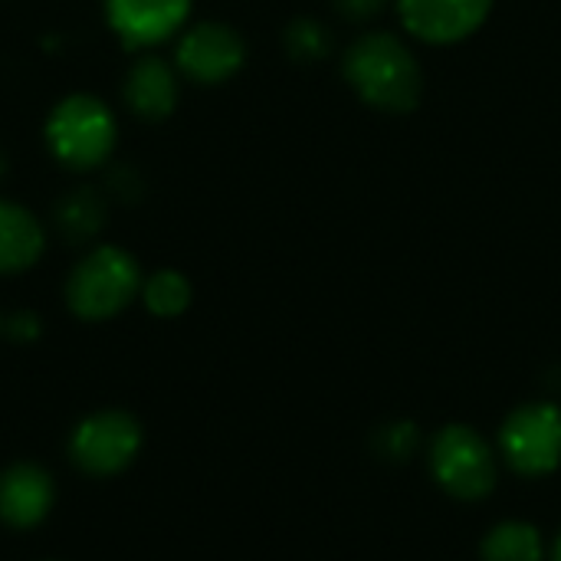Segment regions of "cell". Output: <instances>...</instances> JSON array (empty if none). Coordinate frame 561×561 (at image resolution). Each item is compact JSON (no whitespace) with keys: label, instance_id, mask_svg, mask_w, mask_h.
Segmentation results:
<instances>
[{"label":"cell","instance_id":"ac0fdd59","mask_svg":"<svg viewBox=\"0 0 561 561\" xmlns=\"http://www.w3.org/2000/svg\"><path fill=\"white\" fill-rule=\"evenodd\" d=\"M102 191L118 204H138L145 194V178L135 164H115V168H108Z\"/></svg>","mask_w":561,"mask_h":561},{"label":"cell","instance_id":"52a82bcc","mask_svg":"<svg viewBox=\"0 0 561 561\" xmlns=\"http://www.w3.org/2000/svg\"><path fill=\"white\" fill-rule=\"evenodd\" d=\"M174 66L194 85H224L247 66V39L237 26L220 20L194 23L178 39Z\"/></svg>","mask_w":561,"mask_h":561},{"label":"cell","instance_id":"ba28073f","mask_svg":"<svg viewBox=\"0 0 561 561\" xmlns=\"http://www.w3.org/2000/svg\"><path fill=\"white\" fill-rule=\"evenodd\" d=\"M191 7L194 0H102L105 23L128 53H148L178 36Z\"/></svg>","mask_w":561,"mask_h":561},{"label":"cell","instance_id":"30bf717a","mask_svg":"<svg viewBox=\"0 0 561 561\" xmlns=\"http://www.w3.org/2000/svg\"><path fill=\"white\" fill-rule=\"evenodd\" d=\"M122 99L141 122H164L174 115L181 99V72L158 53H138L122 82Z\"/></svg>","mask_w":561,"mask_h":561},{"label":"cell","instance_id":"3957f363","mask_svg":"<svg viewBox=\"0 0 561 561\" xmlns=\"http://www.w3.org/2000/svg\"><path fill=\"white\" fill-rule=\"evenodd\" d=\"M138 260L115 243L92 247L66 276V306L82 322H108L141 296Z\"/></svg>","mask_w":561,"mask_h":561},{"label":"cell","instance_id":"5b68a950","mask_svg":"<svg viewBox=\"0 0 561 561\" xmlns=\"http://www.w3.org/2000/svg\"><path fill=\"white\" fill-rule=\"evenodd\" d=\"M503 460L523 477H549L561 467V408L552 401L519 404L500 427Z\"/></svg>","mask_w":561,"mask_h":561},{"label":"cell","instance_id":"277c9868","mask_svg":"<svg viewBox=\"0 0 561 561\" xmlns=\"http://www.w3.org/2000/svg\"><path fill=\"white\" fill-rule=\"evenodd\" d=\"M431 473L444 486V493L477 503L496 490L500 467L493 447L480 431L467 424H447L431 444Z\"/></svg>","mask_w":561,"mask_h":561},{"label":"cell","instance_id":"e0dca14e","mask_svg":"<svg viewBox=\"0 0 561 561\" xmlns=\"http://www.w3.org/2000/svg\"><path fill=\"white\" fill-rule=\"evenodd\" d=\"M417 447H421V431L411 421H391V424H385V427L375 431V450L388 463L411 460Z\"/></svg>","mask_w":561,"mask_h":561},{"label":"cell","instance_id":"8992f818","mask_svg":"<svg viewBox=\"0 0 561 561\" xmlns=\"http://www.w3.org/2000/svg\"><path fill=\"white\" fill-rule=\"evenodd\" d=\"M141 450V424L128 411H95L69 437L72 463L89 477H115Z\"/></svg>","mask_w":561,"mask_h":561},{"label":"cell","instance_id":"9a60e30c","mask_svg":"<svg viewBox=\"0 0 561 561\" xmlns=\"http://www.w3.org/2000/svg\"><path fill=\"white\" fill-rule=\"evenodd\" d=\"M138 299L154 319H178L191 309L194 286L181 270H154L151 276H145Z\"/></svg>","mask_w":561,"mask_h":561},{"label":"cell","instance_id":"44dd1931","mask_svg":"<svg viewBox=\"0 0 561 561\" xmlns=\"http://www.w3.org/2000/svg\"><path fill=\"white\" fill-rule=\"evenodd\" d=\"M10 174V161H7V154L0 151V184H3V178Z\"/></svg>","mask_w":561,"mask_h":561},{"label":"cell","instance_id":"7c38bea8","mask_svg":"<svg viewBox=\"0 0 561 561\" xmlns=\"http://www.w3.org/2000/svg\"><path fill=\"white\" fill-rule=\"evenodd\" d=\"M46 250V227L26 207L0 194V276L26 273Z\"/></svg>","mask_w":561,"mask_h":561},{"label":"cell","instance_id":"603a6c76","mask_svg":"<svg viewBox=\"0 0 561 561\" xmlns=\"http://www.w3.org/2000/svg\"><path fill=\"white\" fill-rule=\"evenodd\" d=\"M0 329H3V322H0Z\"/></svg>","mask_w":561,"mask_h":561},{"label":"cell","instance_id":"9c48e42d","mask_svg":"<svg viewBox=\"0 0 561 561\" xmlns=\"http://www.w3.org/2000/svg\"><path fill=\"white\" fill-rule=\"evenodd\" d=\"M496 0H398L404 30L431 46H450L473 36L493 13Z\"/></svg>","mask_w":561,"mask_h":561},{"label":"cell","instance_id":"7402d4cb","mask_svg":"<svg viewBox=\"0 0 561 561\" xmlns=\"http://www.w3.org/2000/svg\"><path fill=\"white\" fill-rule=\"evenodd\" d=\"M552 561H561V533L559 539H556V546H552Z\"/></svg>","mask_w":561,"mask_h":561},{"label":"cell","instance_id":"7a4b0ae2","mask_svg":"<svg viewBox=\"0 0 561 561\" xmlns=\"http://www.w3.org/2000/svg\"><path fill=\"white\" fill-rule=\"evenodd\" d=\"M49 154L69 171H99L118 148V118L92 92L62 95L43 125Z\"/></svg>","mask_w":561,"mask_h":561},{"label":"cell","instance_id":"2e32d148","mask_svg":"<svg viewBox=\"0 0 561 561\" xmlns=\"http://www.w3.org/2000/svg\"><path fill=\"white\" fill-rule=\"evenodd\" d=\"M283 46H286L289 59H296V62H319L322 56H329L332 36H329V30L319 20L296 16L286 26V33H283Z\"/></svg>","mask_w":561,"mask_h":561},{"label":"cell","instance_id":"ffe728a7","mask_svg":"<svg viewBox=\"0 0 561 561\" xmlns=\"http://www.w3.org/2000/svg\"><path fill=\"white\" fill-rule=\"evenodd\" d=\"M385 3H388V0H332L335 13H339L342 20H352V23H368V20H375V16L385 10Z\"/></svg>","mask_w":561,"mask_h":561},{"label":"cell","instance_id":"6da1fadb","mask_svg":"<svg viewBox=\"0 0 561 561\" xmlns=\"http://www.w3.org/2000/svg\"><path fill=\"white\" fill-rule=\"evenodd\" d=\"M342 76L378 112H414L424 99V69L414 49L385 30H371L345 49Z\"/></svg>","mask_w":561,"mask_h":561},{"label":"cell","instance_id":"5bb4252c","mask_svg":"<svg viewBox=\"0 0 561 561\" xmlns=\"http://www.w3.org/2000/svg\"><path fill=\"white\" fill-rule=\"evenodd\" d=\"M483 561H546V542L542 533L533 523L506 519L496 523L480 546Z\"/></svg>","mask_w":561,"mask_h":561},{"label":"cell","instance_id":"4fadbf2b","mask_svg":"<svg viewBox=\"0 0 561 561\" xmlns=\"http://www.w3.org/2000/svg\"><path fill=\"white\" fill-rule=\"evenodd\" d=\"M108 224V194L95 184L66 191L53 207V227L66 243H92Z\"/></svg>","mask_w":561,"mask_h":561},{"label":"cell","instance_id":"8fae6325","mask_svg":"<svg viewBox=\"0 0 561 561\" xmlns=\"http://www.w3.org/2000/svg\"><path fill=\"white\" fill-rule=\"evenodd\" d=\"M53 477L36 463H13L0 473V519L10 529H33L53 510Z\"/></svg>","mask_w":561,"mask_h":561},{"label":"cell","instance_id":"d6986e66","mask_svg":"<svg viewBox=\"0 0 561 561\" xmlns=\"http://www.w3.org/2000/svg\"><path fill=\"white\" fill-rule=\"evenodd\" d=\"M3 335L10 342H16V345H30V342H36L43 335V322H39V316L33 309H20L3 322Z\"/></svg>","mask_w":561,"mask_h":561}]
</instances>
